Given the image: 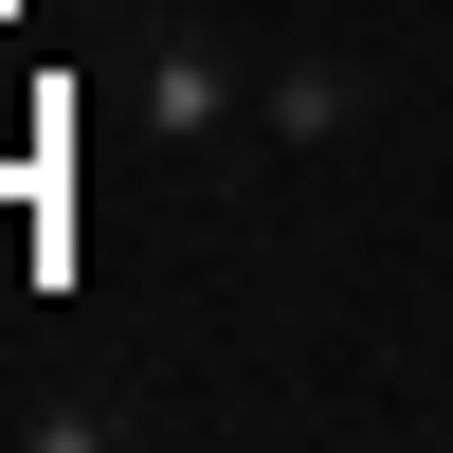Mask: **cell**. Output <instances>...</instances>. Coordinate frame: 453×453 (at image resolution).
Masks as SVG:
<instances>
[{
  "instance_id": "6da1fadb",
  "label": "cell",
  "mask_w": 453,
  "mask_h": 453,
  "mask_svg": "<svg viewBox=\"0 0 453 453\" xmlns=\"http://www.w3.org/2000/svg\"><path fill=\"white\" fill-rule=\"evenodd\" d=\"M127 127H145V164L218 181V164H236V55H200V36H127Z\"/></svg>"
},
{
  "instance_id": "7a4b0ae2",
  "label": "cell",
  "mask_w": 453,
  "mask_h": 453,
  "mask_svg": "<svg viewBox=\"0 0 453 453\" xmlns=\"http://www.w3.org/2000/svg\"><path fill=\"white\" fill-rule=\"evenodd\" d=\"M254 127H273V145H345V127H363V73H345V55L273 73V91H254Z\"/></svg>"
}]
</instances>
